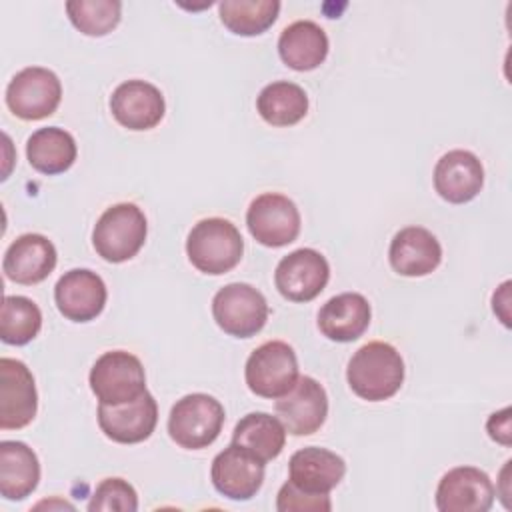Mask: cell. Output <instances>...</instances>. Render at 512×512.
<instances>
[{
	"label": "cell",
	"mask_w": 512,
	"mask_h": 512,
	"mask_svg": "<svg viewBox=\"0 0 512 512\" xmlns=\"http://www.w3.org/2000/svg\"><path fill=\"white\" fill-rule=\"evenodd\" d=\"M346 380L350 390L362 400H388L404 382V360L392 344L368 342L350 358Z\"/></svg>",
	"instance_id": "6da1fadb"
},
{
	"label": "cell",
	"mask_w": 512,
	"mask_h": 512,
	"mask_svg": "<svg viewBox=\"0 0 512 512\" xmlns=\"http://www.w3.org/2000/svg\"><path fill=\"white\" fill-rule=\"evenodd\" d=\"M242 252L240 230L226 218H204L192 226L186 238L188 260L202 274L230 272L242 260Z\"/></svg>",
	"instance_id": "7a4b0ae2"
},
{
	"label": "cell",
	"mask_w": 512,
	"mask_h": 512,
	"mask_svg": "<svg viewBox=\"0 0 512 512\" xmlns=\"http://www.w3.org/2000/svg\"><path fill=\"white\" fill-rule=\"evenodd\" d=\"M148 224L144 212L132 202H120L102 212L92 230L96 254L112 264L134 258L146 242Z\"/></svg>",
	"instance_id": "3957f363"
},
{
	"label": "cell",
	"mask_w": 512,
	"mask_h": 512,
	"mask_svg": "<svg viewBox=\"0 0 512 512\" xmlns=\"http://www.w3.org/2000/svg\"><path fill=\"white\" fill-rule=\"evenodd\" d=\"M224 406L210 394H186L170 410L168 434L186 450H202L210 446L222 432Z\"/></svg>",
	"instance_id": "277c9868"
},
{
	"label": "cell",
	"mask_w": 512,
	"mask_h": 512,
	"mask_svg": "<svg viewBox=\"0 0 512 512\" xmlns=\"http://www.w3.org/2000/svg\"><path fill=\"white\" fill-rule=\"evenodd\" d=\"M244 378L256 396L280 398L298 382V358L290 344L270 340L260 344L246 360Z\"/></svg>",
	"instance_id": "5b68a950"
},
{
	"label": "cell",
	"mask_w": 512,
	"mask_h": 512,
	"mask_svg": "<svg viewBox=\"0 0 512 512\" xmlns=\"http://www.w3.org/2000/svg\"><path fill=\"white\" fill-rule=\"evenodd\" d=\"M88 382L100 404L110 406L132 402L146 392L144 366L126 350H110L98 356Z\"/></svg>",
	"instance_id": "8992f818"
},
{
	"label": "cell",
	"mask_w": 512,
	"mask_h": 512,
	"mask_svg": "<svg viewBox=\"0 0 512 512\" xmlns=\"http://www.w3.org/2000/svg\"><path fill=\"white\" fill-rule=\"evenodd\" d=\"M212 316L218 328L228 336L250 338L264 328L268 320V302L254 286L232 282L214 294Z\"/></svg>",
	"instance_id": "52a82bcc"
},
{
	"label": "cell",
	"mask_w": 512,
	"mask_h": 512,
	"mask_svg": "<svg viewBox=\"0 0 512 512\" xmlns=\"http://www.w3.org/2000/svg\"><path fill=\"white\" fill-rule=\"evenodd\" d=\"M62 100V84L58 76L42 66L20 70L6 88V104L10 112L22 120H42L52 116Z\"/></svg>",
	"instance_id": "ba28073f"
},
{
	"label": "cell",
	"mask_w": 512,
	"mask_h": 512,
	"mask_svg": "<svg viewBox=\"0 0 512 512\" xmlns=\"http://www.w3.org/2000/svg\"><path fill=\"white\" fill-rule=\"evenodd\" d=\"M246 226L252 238L268 248H282L300 234V212L296 204L278 192L256 196L246 212Z\"/></svg>",
	"instance_id": "9c48e42d"
},
{
	"label": "cell",
	"mask_w": 512,
	"mask_h": 512,
	"mask_svg": "<svg viewBox=\"0 0 512 512\" xmlns=\"http://www.w3.org/2000/svg\"><path fill=\"white\" fill-rule=\"evenodd\" d=\"M328 260L314 248H298L284 256L274 272L278 292L290 302H310L328 284Z\"/></svg>",
	"instance_id": "30bf717a"
},
{
	"label": "cell",
	"mask_w": 512,
	"mask_h": 512,
	"mask_svg": "<svg viewBox=\"0 0 512 512\" xmlns=\"http://www.w3.org/2000/svg\"><path fill=\"white\" fill-rule=\"evenodd\" d=\"M38 410V394L30 368L16 358H0V428L28 426Z\"/></svg>",
	"instance_id": "8fae6325"
},
{
	"label": "cell",
	"mask_w": 512,
	"mask_h": 512,
	"mask_svg": "<svg viewBox=\"0 0 512 512\" xmlns=\"http://www.w3.org/2000/svg\"><path fill=\"white\" fill-rule=\"evenodd\" d=\"M210 478L222 496L244 502L254 498L262 488L264 462L232 442L214 456Z\"/></svg>",
	"instance_id": "7c38bea8"
},
{
	"label": "cell",
	"mask_w": 512,
	"mask_h": 512,
	"mask_svg": "<svg viewBox=\"0 0 512 512\" xmlns=\"http://www.w3.org/2000/svg\"><path fill=\"white\" fill-rule=\"evenodd\" d=\"M494 496V484L484 470L458 466L440 478L436 508L440 512H488L494 504Z\"/></svg>",
	"instance_id": "4fadbf2b"
},
{
	"label": "cell",
	"mask_w": 512,
	"mask_h": 512,
	"mask_svg": "<svg viewBox=\"0 0 512 512\" xmlns=\"http://www.w3.org/2000/svg\"><path fill=\"white\" fill-rule=\"evenodd\" d=\"M274 412L288 434H314L328 416L326 390L318 380L310 376H300L288 394L276 398Z\"/></svg>",
	"instance_id": "5bb4252c"
},
{
	"label": "cell",
	"mask_w": 512,
	"mask_h": 512,
	"mask_svg": "<svg viewBox=\"0 0 512 512\" xmlns=\"http://www.w3.org/2000/svg\"><path fill=\"white\" fill-rule=\"evenodd\" d=\"M106 284L104 280L88 270L74 268L64 272L54 286V302L58 312L72 322H90L106 306Z\"/></svg>",
	"instance_id": "9a60e30c"
},
{
	"label": "cell",
	"mask_w": 512,
	"mask_h": 512,
	"mask_svg": "<svg viewBox=\"0 0 512 512\" xmlns=\"http://www.w3.org/2000/svg\"><path fill=\"white\" fill-rule=\"evenodd\" d=\"M158 422V406L154 396L146 390L126 404H100L98 426L106 438L118 444H138L152 436Z\"/></svg>",
	"instance_id": "2e32d148"
},
{
	"label": "cell",
	"mask_w": 512,
	"mask_h": 512,
	"mask_svg": "<svg viewBox=\"0 0 512 512\" xmlns=\"http://www.w3.org/2000/svg\"><path fill=\"white\" fill-rule=\"evenodd\" d=\"M110 112L128 130H150L160 124L166 112L162 92L146 80H126L110 96Z\"/></svg>",
	"instance_id": "e0dca14e"
},
{
	"label": "cell",
	"mask_w": 512,
	"mask_h": 512,
	"mask_svg": "<svg viewBox=\"0 0 512 512\" xmlns=\"http://www.w3.org/2000/svg\"><path fill=\"white\" fill-rule=\"evenodd\" d=\"M484 186V166L468 150H450L434 166V190L450 204L474 200Z\"/></svg>",
	"instance_id": "ac0fdd59"
},
{
	"label": "cell",
	"mask_w": 512,
	"mask_h": 512,
	"mask_svg": "<svg viewBox=\"0 0 512 512\" xmlns=\"http://www.w3.org/2000/svg\"><path fill=\"white\" fill-rule=\"evenodd\" d=\"M56 248L42 234H22L6 250L2 260L4 276L16 284H38L56 268Z\"/></svg>",
	"instance_id": "d6986e66"
},
{
	"label": "cell",
	"mask_w": 512,
	"mask_h": 512,
	"mask_svg": "<svg viewBox=\"0 0 512 512\" xmlns=\"http://www.w3.org/2000/svg\"><path fill=\"white\" fill-rule=\"evenodd\" d=\"M388 260L400 276H426L438 268L442 246L430 230L422 226H406L394 234L388 248Z\"/></svg>",
	"instance_id": "ffe728a7"
},
{
	"label": "cell",
	"mask_w": 512,
	"mask_h": 512,
	"mask_svg": "<svg viewBox=\"0 0 512 512\" xmlns=\"http://www.w3.org/2000/svg\"><path fill=\"white\" fill-rule=\"evenodd\" d=\"M290 482L308 494H328L346 474V462L332 450L308 446L288 462Z\"/></svg>",
	"instance_id": "44dd1931"
},
{
	"label": "cell",
	"mask_w": 512,
	"mask_h": 512,
	"mask_svg": "<svg viewBox=\"0 0 512 512\" xmlns=\"http://www.w3.org/2000/svg\"><path fill=\"white\" fill-rule=\"evenodd\" d=\"M372 310L368 300L358 292L332 296L318 312L320 332L334 342L358 340L370 326Z\"/></svg>",
	"instance_id": "7402d4cb"
},
{
	"label": "cell",
	"mask_w": 512,
	"mask_h": 512,
	"mask_svg": "<svg viewBox=\"0 0 512 512\" xmlns=\"http://www.w3.org/2000/svg\"><path fill=\"white\" fill-rule=\"evenodd\" d=\"M278 54L292 70H314L328 56V36L316 22L296 20L282 30L278 38Z\"/></svg>",
	"instance_id": "603a6c76"
},
{
	"label": "cell",
	"mask_w": 512,
	"mask_h": 512,
	"mask_svg": "<svg viewBox=\"0 0 512 512\" xmlns=\"http://www.w3.org/2000/svg\"><path fill=\"white\" fill-rule=\"evenodd\" d=\"M40 480L36 452L18 440L0 442V494L6 500H24Z\"/></svg>",
	"instance_id": "cb8c5ba5"
},
{
	"label": "cell",
	"mask_w": 512,
	"mask_h": 512,
	"mask_svg": "<svg viewBox=\"0 0 512 512\" xmlns=\"http://www.w3.org/2000/svg\"><path fill=\"white\" fill-rule=\"evenodd\" d=\"M78 148L70 132L58 126L36 130L26 142V156L30 166L46 176L66 172L76 160Z\"/></svg>",
	"instance_id": "d4e9b609"
},
{
	"label": "cell",
	"mask_w": 512,
	"mask_h": 512,
	"mask_svg": "<svg viewBox=\"0 0 512 512\" xmlns=\"http://www.w3.org/2000/svg\"><path fill=\"white\" fill-rule=\"evenodd\" d=\"M286 428L278 416L266 412H250L238 420L232 432V442L260 458L270 462L284 450Z\"/></svg>",
	"instance_id": "484cf974"
},
{
	"label": "cell",
	"mask_w": 512,
	"mask_h": 512,
	"mask_svg": "<svg viewBox=\"0 0 512 512\" xmlns=\"http://www.w3.org/2000/svg\"><path fill=\"white\" fill-rule=\"evenodd\" d=\"M256 110L260 118L272 126H294L308 112V96L302 86L278 80L260 90Z\"/></svg>",
	"instance_id": "4316f807"
},
{
	"label": "cell",
	"mask_w": 512,
	"mask_h": 512,
	"mask_svg": "<svg viewBox=\"0 0 512 512\" xmlns=\"http://www.w3.org/2000/svg\"><path fill=\"white\" fill-rule=\"evenodd\" d=\"M278 0H222L218 4L220 22L238 36H258L278 18Z\"/></svg>",
	"instance_id": "83f0119b"
},
{
	"label": "cell",
	"mask_w": 512,
	"mask_h": 512,
	"mask_svg": "<svg viewBox=\"0 0 512 512\" xmlns=\"http://www.w3.org/2000/svg\"><path fill=\"white\" fill-rule=\"evenodd\" d=\"M42 312L26 296H4L0 310V338L12 346H24L38 336Z\"/></svg>",
	"instance_id": "f1b7e54d"
},
{
	"label": "cell",
	"mask_w": 512,
	"mask_h": 512,
	"mask_svg": "<svg viewBox=\"0 0 512 512\" xmlns=\"http://www.w3.org/2000/svg\"><path fill=\"white\" fill-rule=\"evenodd\" d=\"M66 12L76 30L86 36H104L112 32L122 16L118 0H70Z\"/></svg>",
	"instance_id": "f546056e"
},
{
	"label": "cell",
	"mask_w": 512,
	"mask_h": 512,
	"mask_svg": "<svg viewBox=\"0 0 512 512\" xmlns=\"http://www.w3.org/2000/svg\"><path fill=\"white\" fill-rule=\"evenodd\" d=\"M88 510L90 512H110V510L136 512L138 510L136 490L132 488V484H128L122 478H104L96 486L88 502Z\"/></svg>",
	"instance_id": "4dcf8cb0"
},
{
	"label": "cell",
	"mask_w": 512,
	"mask_h": 512,
	"mask_svg": "<svg viewBox=\"0 0 512 512\" xmlns=\"http://www.w3.org/2000/svg\"><path fill=\"white\" fill-rule=\"evenodd\" d=\"M276 508L278 512H330L332 502L328 494H308L288 480L278 492Z\"/></svg>",
	"instance_id": "1f68e13d"
},
{
	"label": "cell",
	"mask_w": 512,
	"mask_h": 512,
	"mask_svg": "<svg viewBox=\"0 0 512 512\" xmlns=\"http://www.w3.org/2000/svg\"><path fill=\"white\" fill-rule=\"evenodd\" d=\"M510 414L512 410L506 406L502 408L500 412H494L488 422H486V430H488V436L502 444V446H510L512 444V424H510Z\"/></svg>",
	"instance_id": "d6a6232c"
},
{
	"label": "cell",
	"mask_w": 512,
	"mask_h": 512,
	"mask_svg": "<svg viewBox=\"0 0 512 512\" xmlns=\"http://www.w3.org/2000/svg\"><path fill=\"white\" fill-rule=\"evenodd\" d=\"M508 302H510V282L506 280L492 296V310L498 314L504 326H510V312H508Z\"/></svg>",
	"instance_id": "836d02e7"
},
{
	"label": "cell",
	"mask_w": 512,
	"mask_h": 512,
	"mask_svg": "<svg viewBox=\"0 0 512 512\" xmlns=\"http://www.w3.org/2000/svg\"><path fill=\"white\" fill-rule=\"evenodd\" d=\"M510 466H512V460H506L504 468L500 470V480H498V494L506 508H510V500H508L510 498Z\"/></svg>",
	"instance_id": "e575fe53"
},
{
	"label": "cell",
	"mask_w": 512,
	"mask_h": 512,
	"mask_svg": "<svg viewBox=\"0 0 512 512\" xmlns=\"http://www.w3.org/2000/svg\"><path fill=\"white\" fill-rule=\"evenodd\" d=\"M34 508H36V510H40V508H68V510H74L72 504L62 502V500H50V502L44 500V502H38Z\"/></svg>",
	"instance_id": "d590c367"
}]
</instances>
